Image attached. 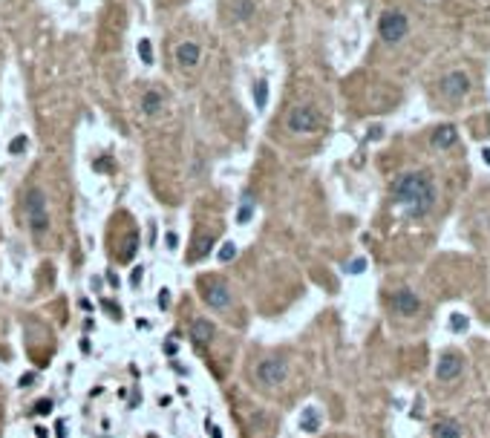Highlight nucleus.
Instances as JSON below:
<instances>
[{"mask_svg": "<svg viewBox=\"0 0 490 438\" xmlns=\"http://www.w3.org/2000/svg\"><path fill=\"white\" fill-rule=\"evenodd\" d=\"M456 138H458V135H456V127H453V124H441L439 130L433 133V144L444 150V147H453V144H456Z\"/></svg>", "mask_w": 490, "mask_h": 438, "instance_id": "12", "label": "nucleus"}, {"mask_svg": "<svg viewBox=\"0 0 490 438\" xmlns=\"http://www.w3.org/2000/svg\"><path fill=\"white\" fill-rule=\"evenodd\" d=\"M95 168H98V170H107V168H110V159H101V162H95Z\"/></svg>", "mask_w": 490, "mask_h": 438, "instance_id": "30", "label": "nucleus"}, {"mask_svg": "<svg viewBox=\"0 0 490 438\" xmlns=\"http://www.w3.org/2000/svg\"><path fill=\"white\" fill-rule=\"evenodd\" d=\"M211 436H214V438H222V436H220V430H217V427H211Z\"/></svg>", "mask_w": 490, "mask_h": 438, "instance_id": "34", "label": "nucleus"}, {"mask_svg": "<svg viewBox=\"0 0 490 438\" xmlns=\"http://www.w3.org/2000/svg\"><path fill=\"white\" fill-rule=\"evenodd\" d=\"M450 329L458 332V335L467 332V317H464V314H453V317H450Z\"/></svg>", "mask_w": 490, "mask_h": 438, "instance_id": "20", "label": "nucleus"}, {"mask_svg": "<svg viewBox=\"0 0 490 438\" xmlns=\"http://www.w3.org/2000/svg\"><path fill=\"white\" fill-rule=\"evenodd\" d=\"M26 144H29V141H26V135H15V138L9 141V153H20Z\"/></svg>", "mask_w": 490, "mask_h": 438, "instance_id": "23", "label": "nucleus"}, {"mask_svg": "<svg viewBox=\"0 0 490 438\" xmlns=\"http://www.w3.org/2000/svg\"><path fill=\"white\" fill-rule=\"evenodd\" d=\"M234 257H237V245H234V242H225L222 251H220V260L222 263H228V260H234Z\"/></svg>", "mask_w": 490, "mask_h": 438, "instance_id": "22", "label": "nucleus"}, {"mask_svg": "<svg viewBox=\"0 0 490 438\" xmlns=\"http://www.w3.org/2000/svg\"><path fill=\"white\" fill-rule=\"evenodd\" d=\"M138 283H141V268H135V271H133V288L138 286Z\"/></svg>", "mask_w": 490, "mask_h": 438, "instance_id": "29", "label": "nucleus"}, {"mask_svg": "<svg viewBox=\"0 0 490 438\" xmlns=\"http://www.w3.org/2000/svg\"><path fill=\"white\" fill-rule=\"evenodd\" d=\"M202 297H205V303L211 306L214 311H220V314L231 311V300H234V294H231L228 283H225V280H220V277L205 280V283H202Z\"/></svg>", "mask_w": 490, "mask_h": 438, "instance_id": "4", "label": "nucleus"}, {"mask_svg": "<svg viewBox=\"0 0 490 438\" xmlns=\"http://www.w3.org/2000/svg\"><path fill=\"white\" fill-rule=\"evenodd\" d=\"M433 438H461V427L450 418L433 424Z\"/></svg>", "mask_w": 490, "mask_h": 438, "instance_id": "13", "label": "nucleus"}, {"mask_svg": "<svg viewBox=\"0 0 490 438\" xmlns=\"http://www.w3.org/2000/svg\"><path fill=\"white\" fill-rule=\"evenodd\" d=\"M35 412H38V415H49V412H52V401H49V398H44V401H38V406H35Z\"/></svg>", "mask_w": 490, "mask_h": 438, "instance_id": "24", "label": "nucleus"}, {"mask_svg": "<svg viewBox=\"0 0 490 438\" xmlns=\"http://www.w3.org/2000/svg\"><path fill=\"white\" fill-rule=\"evenodd\" d=\"M101 308H104V311H110V317H113V320H121V306H116L113 300H101Z\"/></svg>", "mask_w": 490, "mask_h": 438, "instance_id": "21", "label": "nucleus"}, {"mask_svg": "<svg viewBox=\"0 0 490 438\" xmlns=\"http://www.w3.org/2000/svg\"><path fill=\"white\" fill-rule=\"evenodd\" d=\"M254 101H257L260 110L266 107V101H268V84H266V81H257V87H254Z\"/></svg>", "mask_w": 490, "mask_h": 438, "instance_id": "16", "label": "nucleus"}, {"mask_svg": "<svg viewBox=\"0 0 490 438\" xmlns=\"http://www.w3.org/2000/svg\"><path fill=\"white\" fill-rule=\"evenodd\" d=\"M254 378L260 387H280L288 378V363L283 357H266L260 360V366L254 369Z\"/></svg>", "mask_w": 490, "mask_h": 438, "instance_id": "5", "label": "nucleus"}, {"mask_svg": "<svg viewBox=\"0 0 490 438\" xmlns=\"http://www.w3.org/2000/svg\"><path fill=\"white\" fill-rule=\"evenodd\" d=\"M251 214H254V202L245 196V202H242V208H239V214H237V222H248Z\"/></svg>", "mask_w": 490, "mask_h": 438, "instance_id": "19", "label": "nucleus"}, {"mask_svg": "<svg viewBox=\"0 0 490 438\" xmlns=\"http://www.w3.org/2000/svg\"><path fill=\"white\" fill-rule=\"evenodd\" d=\"M168 306H170V291L162 288V291H159V308H168Z\"/></svg>", "mask_w": 490, "mask_h": 438, "instance_id": "26", "label": "nucleus"}, {"mask_svg": "<svg viewBox=\"0 0 490 438\" xmlns=\"http://www.w3.org/2000/svg\"><path fill=\"white\" fill-rule=\"evenodd\" d=\"M107 283H110L113 288H119V274H116V271H110V274H107Z\"/></svg>", "mask_w": 490, "mask_h": 438, "instance_id": "27", "label": "nucleus"}, {"mask_svg": "<svg viewBox=\"0 0 490 438\" xmlns=\"http://www.w3.org/2000/svg\"><path fill=\"white\" fill-rule=\"evenodd\" d=\"M441 95H444V101H461L464 95H467V89H470V78L464 75V72H450V75H444L441 78Z\"/></svg>", "mask_w": 490, "mask_h": 438, "instance_id": "8", "label": "nucleus"}, {"mask_svg": "<svg viewBox=\"0 0 490 438\" xmlns=\"http://www.w3.org/2000/svg\"><path fill=\"white\" fill-rule=\"evenodd\" d=\"M406 29H409V23H406V17L401 12H384L381 20H378V32H381V38L387 44H398L406 35Z\"/></svg>", "mask_w": 490, "mask_h": 438, "instance_id": "6", "label": "nucleus"}, {"mask_svg": "<svg viewBox=\"0 0 490 438\" xmlns=\"http://www.w3.org/2000/svg\"><path fill=\"white\" fill-rule=\"evenodd\" d=\"M165 239H168V248H176V234H168Z\"/></svg>", "mask_w": 490, "mask_h": 438, "instance_id": "31", "label": "nucleus"}, {"mask_svg": "<svg viewBox=\"0 0 490 438\" xmlns=\"http://www.w3.org/2000/svg\"><path fill=\"white\" fill-rule=\"evenodd\" d=\"M176 61H179V67H196L199 64V46L193 44V41H185V44H179L176 46Z\"/></svg>", "mask_w": 490, "mask_h": 438, "instance_id": "11", "label": "nucleus"}, {"mask_svg": "<svg viewBox=\"0 0 490 438\" xmlns=\"http://www.w3.org/2000/svg\"><path fill=\"white\" fill-rule=\"evenodd\" d=\"M317 427H320V412H317L314 406H306L303 415H300V430H303V433H314Z\"/></svg>", "mask_w": 490, "mask_h": 438, "instance_id": "15", "label": "nucleus"}, {"mask_svg": "<svg viewBox=\"0 0 490 438\" xmlns=\"http://www.w3.org/2000/svg\"><path fill=\"white\" fill-rule=\"evenodd\" d=\"M288 130L291 133H317L323 127V116L312 107V104H300V107H294L286 118Z\"/></svg>", "mask_w": 490, "mask_h": 438, "instance_id": "3", "label": "nucleus"}, {"mask_svg": "<svg viewBox=\"0 0 490 438\" xmlns=\"http://www.w3.org/2000/svg\"><path fill=\"white\" fill-rule=\"evenodd\" d=\"M389 308L395 314H401V317H415L421 311V297L415 291H409V288H398L389 297Z\"/></svg>", "mask_w": 490, "mask_h": 438, "instance_id": "7", "label": "nucleus"}, {"mask_svg": "<svg viewBox=\"0 0 490 438\" xmlns=\"http://www.w3.org/2000/svg\"><path fill=\"white\" fill-rule=\"evenodd\" d=\"M26 222L32 228V234H44L49 231V211H46V196L41 187H32L26 193Z\"/></svg>", "mask_w": 490, "mask_h": 438, "instance_id": "2", "label": "nucleus"}, {"mask_svg": "<svg viewBox=\"0 0 490 438\" xmlns=\"http://www.w3.org/2000/svg\"><path fill=\"white\" fill-rule=\"evenodd\" d=\"M482 159H485V162L490 165V147H485V150H482Z\"/></svg>", "mask_w": 490, "mask_h": 438, "instance_id": "33", "label": "nucleus"}, {"mask_svg": "<svg viewBox=\"0 0 490 438\" xmlns=\"http://www.w3.org/2000/svg\"><path fill=\"white\" fill-rule=\"evenodd\" d=\"M162 107H165V98H162L156 89H147V92L141 95V113H147V116H156Z\"/></svg>", "mask_w": 490, "mask_h": 438, "instance_id": "14", "label": "nucleus"}, {"mask_svg": "<svg viewBox=\"0 0 490 438\" xmlns=\"http://www.w3.org/2000/svg\"><path fill=\"white\" fill-rule=\"evenodd\" d=\"M234 15H237L239 20L251 17L254 15V3H251V0H237V3H234Z\"/></svg>", "mask_w": 490, "mask_h": 438, "instance_id": "17", "label": "nucleus"}, {"mask_svg": "<svg viewBox=\"0 0 490 438\" xmlns=\"http://www.w3.org/2000/svg\"><path fill=\"white\" fill-rule=\"evenodd\" d=\"M461 372H464V360H461V354L447 352L439 360V366H436V378H439V381H444V384H450V381L461 378Z\"/></svg>", "mask_w": 490, "mask_h": 438, "instance_id": "9", "label": "nucleus"}, {"mask_svg": "<svg viewBox=\"0 0 490 438\" xmlns=\"http://www.w3.org/2000/svg\"><path fill=\"white\" fill-rule=\"evenodd\" d=\"M214 337H217V329H214V323L211 320L196 317V320L190 323V340H193V346L205 349L208 343H214Z\"/></svg>", "mask_w": 490, "mask_h": 438, "instance_id": "10", "label": "nucleus"}, {"mask_svg": "<svg viewBox=\"0 0 490 438\" xmlns=\"http://www.w3.org/2000/svg\"><path fill=\"white\" fill-rule=\"evenodd\" d=\"M35 433H38V438H49V436H46V430H44V427H35Z\"/></svg>", "mask_w": 490, "mask_h": 438, "instance_id": "32", "label": "nucleus"}, {"mask_svg": "<svg viewBox=\"0 0 490 438\" xmlns=\"http://www.w3.org/2000/svg\"><path fill=\"white\" fill-rule=\"evenodd\" d=\"M363 268H366V260L360 257V260H352V263H349V268H346V271H349V274H360Z\"/></svg>", "mask_w": 490, "mask_h": 438, "instance_id": "25", "label": "nucleus"}, {"mask_svg": "<svg viewBox=\"0 0 490 438\" xmlns=\"http://www.w3.org/2000/svg\"><path fill=\"white\" fill-rule=\"evenodd\" d=\"M392 202L409 219H424L436 205V187L427 173H404L392 182Z\"/></svg>", "mask_w": 490, "mask_h": 438, "instance_id": "1", "label": "nucleus"}, {"mask_svg": "<svg viewBox=\"0 0 490 438\" xmlns=\"http://www.w3.org/2000/svg\"><path fill=\"white\" fill-rule=\"evenodd\" d=\"M32 381H35V375H23L20 378V387H32Z\"/></svg>", "mask_w": 490, "mask_h": 438, "instance_id": "28", "label": "nucleus"}, {"mask_svg": "<svg viewBox=\"0 0 490 438\" xmlns=\"http://www.w3.org/2000/svg\"><path fill=\"white\" fill-rule=\"evenodd\" d=\"M138 55H141V61H144V64H153V44H150V38H141V41H138Z\"/></svg>", "mask_w": 490, "mask_h": 438, "instance_id": "18", "label": "nucleus"}]
</instances>
